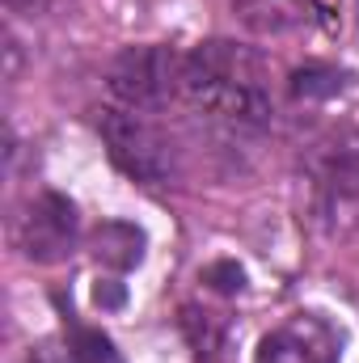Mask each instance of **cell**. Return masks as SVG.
Returning a JSON list of instances; mask_svg holds the SVG:
<instances>
[{
    "label": "cell",
    "mask_w": 359,
    "mask_h": 363,
    "mask_svg": "<svg viewBox=\"0 0 359 363\" xmlns=\"http://www.w3.org/2000/svg\"><path fill=\"white\" fill-rule=\"evenodd\" d=\"M178 97L224 135L267 131L275 118L267 60L254 47L228 38L199 43L190 55H182Z\"/></svg>",
    "instance_id": "1"
},
{
    "label": "cell",
    "mask_w": 359,
    "mask_h": 363,
    "mask_svg": "<svg viewBox=\"0 0 359 363\" xmlns=\"http://www.w3.org/2000/svg\"><path fill=\"white\" fill-rule=\"evenodd\" d=\"M97 135H101L110 161H114L131 182L165 186V182L178 174L174 140L165 135L161 123L148 118V110L106 106V110H97Z\"/></svg>",
    "instance_id": "2"
},
{
    "label": "cell",
    "mask_w": 359,
    "mask_h": 363,
    "mask_svg": "<svg viewBox=\"0 0 359 363\" xmlns=\"http://www.w3.org/2000/svg\"><path fill=\"white\" fill-rule=\"evenodd\" d=\"M309 186H313V207L317 216L334 228L347 233L359 224V131L334 135L317 144L309 157Z\"/></svg>",
    "instance_id": "3"
},
{
    "label": "cell",
    "mask_w": 359,
    "mask_h": 363,
    "mask_svg": "<svg viewBox=\"0 0 359 363\" xmlns=\"http://www.w3.org/2000/svg\"><path fill=\"white\" fill-rule=\"evenodd\" d=\"M182 81V55L170 47H127L114 64L106 85L114 93L118 106L127 110H157L161 101H170L178 93Z\"/></svg>",
    "instance_id": "4"
},
{
    "label": "cell",
    "mask_w": 359,
    "mask_h": 363,
    "mask_svg": "<svg viewBox=\"0 0 359 363\" xmlns=\"http://www.w3.org/2000/svg\"><path fill=\"white\" fill-rule=\"evenodd\" d=\"M77 207L64 194L43 190L17 216V245L30 262H64L77 245Z\"/></svg>",
    "instance_id": "5"
},
{
    "label": "cell",
    "mask_w": 359,
    "mask_h": 363,
    "mask_svg": "<svg viewBox=\"0 0 359 363\" xmlns=\"http://www.w3.org/2000/svg\"><path fill=\"white\" fill-rule=\"evenodd\" d=\"M233 13L258 34H287L300 26H338L343 0H233Z\"/></svg>",
    "instance_id": "6"
},
{
    "label": "cell",
    "mask_w": 359,
    "mask_h": 363,
    "mask_svg": "<svg viewBox=\"0 0 359 363\" xmlns=\"http://www.w3.org/2000/svg\"><path fill=\"white\" fill-rule=\"evenodd\" d=\"M254 363H334V338L321 321L296 317L258 342Z\"/></svg>",
    "instance_id": "7"
},
{
    "label": "cell",
    "mask_w": 359,
    "mask_h": 363,
    "mask_svg": "<svg viewBox=\"0 0 359 363\" xmlns=\"http://www.w3.org/2000/svg\"><path fill=\"white\" fill-rule=\"evenodd\" d=\"M30 363H123V355L101 330H68L64 338L43 342Z\"/></svg>",
    "instance_id": "8"
},
{
    "label": "cell",
    "mask_w": 359,
    "mask_h": 363,
    "mask_svg": "<svg viewBox=\"0 0 359 363\" xmlns=\"http://www.w3.org/2000/svg\"><path fill=\"white\" fill-rule=\"evenodd\" d=\"M93 258L101 267H114V271H131L140 267L144 258V233L136 224H123V220H110L93 233Z\"/></svg>",
    "instance_id": "9"
},
{
    "label": "cell",
    "mask_w": 359,
    "mask_h": 363,
    "mask_svg": "<svg viewBox=\"0 0 359 363\" xmlns=\"http://www.w3.org/2000/svg\"><path fill=\"white\" fill-rule=\"evenodd\" d=\"M182 330H186V338H190V347H194L199 363H220L224 359L228 334H224V325H220L211 313H194V308H186V313H182Z\"/></svg>",
    "instance_id": "10"
},
{
    "label": "cell",
    "mask_w": 359,
    "mask_h": 363,
    "mask_svg": "<svg viewBox=\"0 0 359 363\" xmlns=\"http://www.w3.org/2000/svg\"><path fill=\"white\" fill-rule=\"evenodd\" d=\"M338 89H343V72H334V68H321V64H309V68H300V72L292 77V93H296L300 101L334 97Z\"/></svg>",
    "instance_id": "11"
},
{
    "label": "cell",
    "mask_w": 359,
    "mask_h": 363,
    "mask_svg": "<svg viewBox=\"0 0 359 363\" xmlns=\"http://www.w3.org/2000/svg\"><path fill=\"white\" fill-rule=\"evenodd\" d=\"M203 283L216 287V291H224V296H237V291L245 287V271H241L237 262H216V267L203 271Z\"/></svg>",
    "instance_id": "12"
},
{
    "label": "cell",
    "mask_w": 359,
    "mask_h": 363,
    "mask_svg": "<svg viewBox=\"0 0 359 363\" xmlns=\"http://www.w3.org/2000/svg\"><path fill=\"white\" fill-rule=\"evenodd\" d=\"M55 0H9V9H21V13H43V9H51Z\"/></svg>",
    "instance_id": "13"
}]
</instances>
